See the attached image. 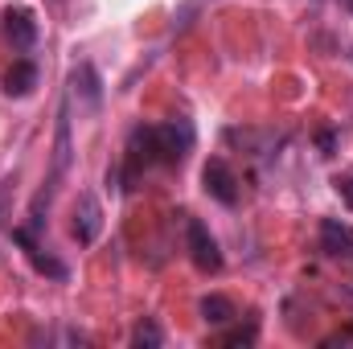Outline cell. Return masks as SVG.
I'll use <instances>...</instances> for the list:
<instances>
[{"label":"cell","mask_w":353,"mask_h":349,"mask_svg":"<svg viewBox=\"0 0 353 349\" xmlns=\"http://www.w3.org/2000/svg\"><path fill=\"white\" fill-rule=\"evenodd\" d=\"M70 161H74V144H70V103H62V111H58V136H54V169H50L46 189H41V193L33 197V206H29V226H33V230L46 222L58 185H62L66 173H70Z\"/></svg>","instance_id":"1"},{"label":"cell","mask_w":353,"mask_h":349,"mask_svg":"<svg viewBox=\"0 0 353 349\" xmlns=\"http://www.w3.org/2000/svg\"><path fill=\"white\" fill-rule=\"evenodd\" d=\"M152 132H157V161L161 165H181L189 157V148H193V123L189 119H169Z\"/></svg>","instance_id":"2"},{"label":"cell","mask_w":353,"mask_h":349,"mask_svg":"<svg viewBox=\"0 0 353 349\" xmlns=\"http://www.w3.org/2000/svg\"><path fill=\"white\" fill-rule=\"evenodd\" d=\"M185 247H189V259L197 271H222V251H218V243H214V235H210V226L201 222V218H189L185 222Z\"/></svg>","instance_id":"3"},{"label":"cell","mask_w":353,"mask_h":349,"mask_svg":"<svg viewBox=\"0 0 353 349\" xmlns=\"http://www.w3.org/2000/svg\"><path fill=\"white\" fill-rule=\"evenodd\" d=\"M201 189L218 201V206H239V177L222 157H210L201 165Z\"/></svg>","instance_id":"4"},{"label":"cell","mask_w":353,"mask_h":349,"mask_svg":"<svg viewBox=\"0 0 353 349\" xmlns=\"http://www.w3.org/2000/svg\"><path fill=\"white\" fill-rule=\"evenodd\" d=\"M70 103H79L83 115H99V107H103V83L90 62H79L70 70Z\"/></svg>","instance_id":"5"},{"label":"cell","mask_w":353,"mask_h":349,"mask_svg":"<svg viewBox=\"0 0 353 349\" xmlns=\"http://www.w3.org/2000/svg\"><path fill=\"white\" fill-rule=\"evenodd\" d=\"M37 33H41V29H37V17H33L25 4H8V8H4V37L12 41V50H21V54L33 50V46H37Z\"/></svg>","instance_id":"6"},{"label":"cell","mask_w":353,"mask_h":349,"mask_svg":"<svg viewBox=\"0 0 353 349\" xmlns=\"http://www.w3.org/2000/svg\"><path fill=\"white\" fill-rule=\"evenodd\" d=\"M99 230H103L99 197L94 193H79V201H74V239H79V247H90L99 239Z\"/></svg>","instance_id":"7"},{"label":"cell","mask_w":353,"mask_h":349,"mask_svg":"<svg viewBox=\"0 0 353 349\" xmlns=\"http://www.w3.org/2000/svg\"><path fill=\"white\" fill-rule=\"evenodd\" d=\"M321 251L329 255V259L337 263H350L353 267V230L350 226H341V222H321Z\"/></svg>","instance_id":"8"},{"label":"cell","mask_w":353,"mask_h":349,"mask_svg":"<svg viewBox=\"0 0 353 349\" xmlns=\"http://www.w3.org/2000/svg\"><path fill=\"white\" fill-rule=\"evenodd\" d=\"M12 239H17V243L25 247L29 263H33V267H37L41 275H50V279H66V275H70V271H66V263H58L54 255H41V247H37V243L29 239V230H12Z\"/></svg>","instance_id":"9"},{"label":"cell","mask_w":353,"mask_h":349,"mask_svg":"<svg viewBox=\"0 0 353 349\" xmlns=\"http://www.w3.org/2000/svg\"><path fill=\"white\" fill-rule=\"evenodd\" d=\"M33 87H37V66L33 62H12V70L4 74V94L25 99V94H33Z\"/></svg>","instance_id":"10"},{"label":"cell","mask_w":353,"mask_h":349,"mask_svg":"<svg viewBox=\"0 0 353 349\" xmlns=\"http://www.w3.org/2000/svg\"><path fill=\"white\" fill-rule=\"evenodd\" d=\"M197 312H201V321L205 325H230L234 317H239V308H234V300H226V296H205L201 304H197Z\"/></svg>","instance_id":"11"},{"label":"cell","mask_w":353,"mask_h":349,"mask_svg":"<svg viewBox=\"0 0 353 349\" xmlns=\"http://www.w3.org/2000/svg\"><path fill=\"white\" fill-rule=\"evenodd\" d=\"M132 346H136V349H161V346H165V333H161V325L144 317V321L132 329Z\"/></svg>","instance_id":"12"},{"label":"cell","mask_w":353,"mask_h":349,"mask_svg":"<svg viewBox=\"0 0 353 349\" xmlns=\"http://www.w3.org/2000/svg\"><path fill=\"white\" fill-rule=\"evenodd\" d=\"M333 185H337V193H341V197H345V201H350V210H353V173L337 177V181H333Z\"/></svg>","instance_id":"13"},{"label":"cell","mask_w":353,"mask_h":349,"mask_svg":"<svg viewBox=\"0 0 353 349\" xmlns=\"http://www.w3.org/2000/svg\"><path fill=\"white\" fill-rule=\"evenodd\" d=\"M201 4H205V0H189V4H185V12H181V29H185V25H189V17H193V12H197V8H201Z\"/></svg>","instance_id":"14"},{"label":"cell","mask_w":353,"mask_h":349,"mask_svg":"<svg viewBox=\"0 0 353 349\" xmlns=\"http://www.w3.org/2000/svg\"><path fill=\"white\" fill-rule=\"evenodd\" d=\"M321 148H325V157H333V136L329 132H321Z\"/></svg>","instance_id":"15"},{"label":"cell","mask_w":353,"mask_h":349,"mask_svg":"<svg viewBox=\"0 0 353 349\" xmlns=\"http://www.w3.org/2000/svg\"><path fill=\"white\" fill-rule=\"evenodd\" d=\"M345 4H350V8H353V0H345Z\"/></svg>","instance_id":"16"},{"label":"cell","mask_w":353,"mask_h":349,"mask_svg":"<svg viewBox=\"0 0 353 349\" xmlns=\"http://www.w3.org/2000/svg\"><path fill=\"white\" fill-rule=\"evenodd\" d=\"M350 300H353V288H350Z\"/></svg>","instance_id":"17"}]
</instances>
